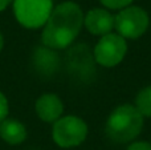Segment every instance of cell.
Masks as SVG:
<instances>
[{"instance_id":"obj_1","label":"cell","mask_w":151,"mask_h":150,"mask_svg":"<svg viewBox=\"0 0 151 150\" xmlns=\"http://www.w3.org/2000/svg\"><path fill=\"white\" fill-rule=\"evenodd\" d=\"M83 24V13L78 4L65 1L52 11L45 23L41 40L49 49H65L76 40Z\"/></svg>"},{"instance_id":"obj_2","label":"cell","mask_w":151,"mask_h":150,"mask_svg":"<svg viewBox=\"0 0 151 150\" xmlns=\"http://www.w3.org/2000/svg\"><path fill=\"white\" fill-rule=\"evenodd\" d=\"M143 128V116L133 105H121L111 112L106 121L107 137L118 144L130 142L139 136Z\"/></svg>"},{"instance_id":"obj_3","label":"cell","mask_w":151,"mask_h":150,"mask_svg":"<svg viewBox=\"0 0 151 150\" xmlns=\"http://www.w3.org/2000/svg\"><path fill=\"white\" fill-rule=\"evenodd\" d=\"M13 11L17 21L25 28L45 25L53 11L52 0H15Z\"/></svg>"},{"instance_id":"obj_4","label":"cell","mask_w":151,"mask_h":150,"mask_svg":"<svg viewBox=\"0 0 151 150\" xmlns=\"http://www.w3.org/2000/svg\"><path fill=\"white\" fill-rule=\"evenodd\" d=\"M88 125L77 116H65L58 118L53 125V141L61 148H74L85 141Z\"/></svg>"},{"instance_id":"obj_5","label":"cell","mask_w":151,"mask_h":150,"mask_svg":"<svg viewBox=\"0 0 151 150\" xmlns=\"http://www.w3.org/2000/svg\"><path fill=\"white\" fill-rule=\"evenodd\" d=\"M149 15L141 7L129 5L114 16V28L123 39H138L149 28Z\"/></svg>"},{"instance_id":"obj_6","label":"cell","mask_w":151,"mask_h":150,"mask_svg":"<svg viewBox=\"0 0 151 150\" xmlns=\"http://www.w3.org/2000/svg\"><path fill=\"white\" fill-rule=\"evenodd\" d=\"M127 52L126 40L118 33H107L99 39L94 48V60L97 64L111 68L115 66L123 60Z\"/></svg>"},{"instance_id":"obj_7","label":"cell","mask_w":151,"mask_h":150,"mask_svg":"<svg viewBox=\"0 0 151 150\" xmlns=\"http://www.w3.org/2000/svg\"><path fill=\"white\" fill-rule=\"evenodd\" d=\"M83 25L90 33L105 36L114 28V16L106 9L93 8L83 17Z\"/></svg>"},{"instance_id":"obj_8","label":"cell","mask_w":151,"mask_h":150,"mask_svg":"<svg viewBox=\"0 0 151 150\" xmlns=\"http://www.w3.org/2000/svg\"><path fill=\"white\" fill-rule=\"evenodd\" d=\"M64 112L63 101L57 94L45 93L36 101V113L42 121L56 122Z\"/></svg>"},{"instance_id":"obj_9","label":"cell","mask_w":151,"mask_h":150,"mask_svg":"<svg viewBox=\"0 0 151 150\" xmlns=\"http://www.w3.org/2000/svg\"><path fill=\"white\" fill-rule=\"evenodd\" d=\"M0 137L7 144L17 145L27 138V129L17 120L5 118L0 124Z\"/></svg>"},{"instance_id":"obj_10","label":"cell","mask_w":151,"mask_h":150,"mask_svg":"<svg viewBox=\"0 0 151 150\" xmlns=\"http://www.w3.org/2000/svg\"><path fill=\"white\" fill-rule=\"evenodd\" d=\"M82 47H76L69 52V66L78 74H90L93 72V63L89 56V50L85 48V50H81Z\"/></svg>"},{"instance_id":"obj_11","label":"cell","mask_w":151,"mask_h":150,"mask_svg":"<svg viewBox=\"0 0 151 150\" xmlns=\"http://www.w3.org/2000/svg\"><path fill=\"white\" fill-rule=\"evenodd\" d=\"M35 65L42 73L50 74L56 71L58 65V57L53 49L49 48H40L35 53Z\"/></svg>"},{"instance_id":"obj_12","label":"cell","mask_w":151,"mask_h":150,"mask_svg":"<svg viewBox=\"0 0 151 150\" xmlns=\"http://www.w3.org/2000/svg\"><path fill=\"white\" fill-rule=\"evenodd\" d=\"M135 108L143 117L151 118V85L143 88L137 94L135 98Z\"/></svg>"},{"instance_id":"obj_13","label":"cell","mask_w":151,"mask_h":150,"mask_svg":"<svg viewBox=\"0 0 151 150\" xmlns=\"http://www.w3.org/2000/svg\"><path fill=\"white\" fill-rule=\"evenodd\" d=\"M133 0H101V3L110 9H123L129 7Z\"/></svg>"},{"instance_id":"obj_14","label":"cell","mask_w":151,"mask_h":150,"mask_svg":"<svg viewBox=\"0 0 151 150\" xmlns=\"http://www.w3.org/2000/svg\"><path fill=\"white\" fill-rule=\"evenodd\" d=\"M8 116V101L5 96L0 92V122H3Z\"/></svg>"},{"instance_id":"obj_15","label":"cell","mask_w":151,"mask_h":150,"mask_svg":"<svg viewBox=\"0 0 151 150\" xmlns=\"http://www.w3.org/2000/svg\"><path fill=\"white\" fill-rule=\"evenodd\" d=\"M127 150H151V144L149 142H134L127 148Z\"/></svg>"},{"instance_id":"obj_16","label":"cell","mask_w":151,"mask_h":150,"mask_svg":"<svg viewBox=\"0 0 151 150\" xmlns=\"http://www.w3.org/2000/svg\"><path fill=\"white\" fill-rule=\"evenodd\" d=\"M12 0H0V11H4Z\"/></svg>"},{"instance_id":"obj_17","label":"cell","mask_w":151,"mask_h":150,"mask_svg":"<svg viewBox=\"0 0 151 150\" xmlns=\"http://www.w3.org/2000/svg\"><path fill=\"white\" fill-rule=\"evenodd\" d=\"M3 45H4V39H3V35L0 33V50L3 49Z\"/></svg>"}]
</instances>
